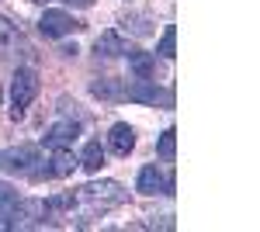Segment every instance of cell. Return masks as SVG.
Instances as JSON below:
<instances>
[{
	"instance_id": "4",
	"label": "cell",
	"mask_w": 260,
	"mask_h": 232,
	"mask_svg": "<svg viewBox=\"0 0 260 232\" xmlns=\"http://www.w3.org/2000/svg\"><path fill=\"white\" fill-rule=\"evenodd\" d=\"M35 163H42V153L35 146H14V149L0 153V170H7V174H28Z\"/></svg>"
},
{
	"instance_id": "7",
	"label": "cell",
	"mask_w": 260,
	"mask_h": 232,
	"mask_svg": "<svg viewBox=\"0 0 260 232\" xmlns=\"http://www.w3.org/2000/svg\"><path fill=\"white\" fill-rule=\"evenodd\" d=\"M108 149L115 156H128L136 149V128L125 125V121H118V125L111 128V136H108Z\"/></svg>"
},
{
	"instance_id": "11",
	"label": "cell",
	"mask_w": 260,
	"mask_h": 232,
	"mask_svg": "<svg viewBox=\"0 0 260 232\" xmlns=\"http://www.w3.org/2000/svg\"><path fill=\"white\" fill-rule=\"evenodd\" d=\"M73 167H77V156H73L70 146H66V149H56L52 159H49V174H52V177H70V174H73Z\"/></svg>"
},
{
	"instance_id": "3",
	"label": "cell",
	"mask_w": 260,
	"mask_h": 232,
	"mask_svg": "<svg viewBox=\"0 0 260 232\" xmlns=\"http://www.w3.org/2000/svg\"><path fill=\"white\" fill-rule=\"evenodd\" d=\"M125 97L128 101H142V104H174V94L170 90H160L156 87V80H149V77H139V80H132L128 87H125Z\"/></svg>"
},
{
	"instance_id": "16",
	"label": "cell",
	"mask_w": 260,
	"mask_h": 232,
	"mask_svg": "<svg viewBox=\"0 0 260 232\" xmlns=\"http://www.w3.org/2000/svg\"><path fill=\"white\" fill-rule=\"evenodd\" d=\"M156 149H160L163 159H174V153H177V132H174V128H167V132L160 136V146H156Z\"/></svg>"
},
{
	"instance_id": "14",
	"label": "cell",
	"mask_w": 260,
	"mask_h": 232,
	"mask_svg": "<svg viewBox=\"0 0 260 232\" xmlns=\"http://www.w3.org/2000/svg\"><path fill=\"white\" fill-rule=\"evenodd\" d=\"M160 56H163V59H174V56H177V28H174V24H167V28H163Z\"/></svg>"
},
{
	"instance_id": "6",
	"label": "cell",
	"mask_w": 260,
	"mask_h": 232,
	"mask_svg": "<svg viewBox=\"0 0 260 232\" xmlns=\"http://www.w3.org/2000/svg\"><path fill=\"white\" fill-rule=\"evenodd\" d=\"M18 52H24V39L11 21L0 14V59H14Z\"/></svg>"
},
{
	"instance_id": "15",
	"label": "cell",
	"mask_w": 260,
	"mask_h": 232,
	"mask_svg": "<svg viewBox=\"0 0 260 232\" xmlns=\"http://www.w3.org/2000/svg\"><path fill=\"white\" fill-rule=\"evenodd\" d=\"M128 59H132V70H136V77H149L153 73V59L139 52V49H128Z\"/></svg>"
},
{
	"instance_id": "10",
	"label": "cell",
	"mask_w": 260,
	"mask_h": 232,
	"mask_svg": "<svg viewBox=\"0 0 260 232\" xmlns=\"http://www.w3.org/2000/svg\"><path fill=\"white\" fill-rule=\"evenodd\" d=\"M136 191L153 197V194H167V177L156 170V167H142L139 170V180H136Z\"/></svg>"
},
{
	"instance_id": "1",
	"label": "cell",
	"mask_w": 260,
	"mask_h": 232,
	"mask_svg": "<svg viewBox=\"0 0 260 232\" xmlns=\"http://www.w3.org/2000/svg\"><path fill=\"white\" fill-rule=\"evenodd\" d=\"M125 187L118 180H101V184H87L73 194V208H80V215L87 218H98V215H108L111 208L125 205Z\"/></svg>"
},
{
	"instance_id": "8",
	"label": "cell",
	"mask_w": 260,
	"mask_h": 232,
	"mask_svg": "<svg viewBox=\"0 0 260 232\" xmlns=\"http://www.w3.org/2000/svg\"><path fill=\"white\" fill-rule=\"evenodd\" d=\"M128 42L121 39L118 31H104V35H98V42H94V52L104 59H115V56H128Z\"/></svg>"
},
{
	"instance_id": "2",
	"label": "cell",
	"mask_w": 260,
	"mask_h": 232,
	"mask_svg": "<svg viewBox=\"0 0 260 232\" xmlns=\"http://www.w3.org/2000/svg\"><path fill=\"white\" fill-rule=\"evenodd\" d=\"M35 94H39V77L31 70H18L14 73V83H11V118L14 121L24 115V108L35 101Z\"/></svg>"
},
{
	"instance_id": "13",
	"label": "cell",
	"mask_w": 260,
	"mask_h": 232,
	"mask_svg": "<svg viewBox=\"0 0 260 232\" xmlns=\"http://www.w3.org/2000/svg\"><path fill=\"white\" fill-rule=\"evenodd\" d=\"M90 94L104 97V101H121V97H125V87H118L115 80H94V83H90Z\"/></svg>"
},
{
	"instance_id": "5",
	"label": "cell",
	"mask_w": 260,
	"mask_h": 232,
	"mask_svg": "<svg viewBox=\"0 0 260 232\" xmlns=\"http://www.w3.org/2000/svg\"><path fill=\"white\" fill-rule=\"evenodd\" d=\"M42 35H49V39H62V35H70V31H77V28H83L80 21H73L66 11H45L39 21Z\"/></svg>"
},
{
	"instance_id": "17",
	"label": "cell",
	"mask_w": 260,
	"mask_h": 232,
	"mask_svg": "<svg viewBox=\"0 0 260 232\" xmlns=\"http://www.w3.org/2000/svg\"><path fill=\"white\" fill-rule=\"evenodd\" d=\"M66 4H73V7H90L94 0H66Z\"/></svg>"
},
{
	"instance_id": "12",
	"label": "cell",
	"mask_w": 260,
	"mask_h": 232,
	"mask_svg": "<svg viewBox=\"0 0 260 232\" xmlns=\"http://www.w3.org/2000/svg\"><path fill=\"white\" fill-rule=\"evenodd\" d=\"M77 163H80L83 170L98 174L101 167H104V149H101V142H87V146H83V153L77 156Z\"/></svg>"
},
{
	"instance_id": "9",
	"label": "cell",
	"mask_w": 260,
	"mask_h": 232,
	"mask_svg": "<svg viewBox=\"0 0 260 232\" xmlns=\"http://www.w3.org/2000/svg\"><path fill=\"white\" fill-rule=\"evenodd\" d=\"M77 136H80V125H77V121H59V125L49 128L45 146H49V149H66V146H73Z\"/></svg>"
}]
</instances>
